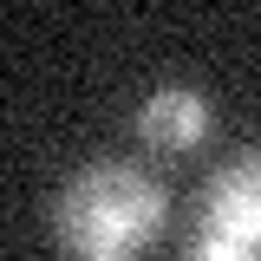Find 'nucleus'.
Wrapping results in <instances>:
<instances>
[{
    "instance_id": "obj_2",
    "label": "nucleus",
    "mask_w": 261,
    "mask_h": 261,
    "mask_svg": "<svg viewBox=\"0 0 261 261\" xmlns=\"http://www.w3.org/2000/svg\"><path fill=\"white\" fill-rule=\"evenodd\" d=\"M196 235L202 242H228V248H248L261 255V144L228 157L196 202Z\"/></svg>"
},
{
    "instance_id": "obj_4",
    "label": "nucleus",
    "mask_w": 261,
    "mask_h": 261,
    "mask_svg": "<svg viewBox=\"0 0 261 261\" xmlns=\"http://www.w3.org/2000/svg\"><path fill=\"white\" fill-rule=\"evenodd\" d=\"M183 261H255V255H248V248H228V242H202V235H196V248H190Z\"/></svg>"
},
{
    "instance_id": "obj_3",
    "label": "nucleus",
    "mask_w": 261,
    "mask_h": 261,
    "mask_svg": "<svg viewBox=\"0 0 261 261\" xmlns=\"http://www.w3.org/2000/svg\"><path fill=\"white\" fill-rule=\"evenodd\" d=\"M137 137L150 150H170V157L196 150L209 137V98L196 92V85H157V92L137 105Z\"/></svg>"
},
{
    "instance_id": "obj_1",
    "label": "nucleus",
    "mask_w": 261,
    "mask_h": 261,
    "mask_svg": "<svg viewBox=\"0 0 261 261\" xmlns=\"http://www.w3.org/2000/svg\"><path fill=\"white\" fill-rule=\"evenodd\" d=\"M170 222V196L137 163H85L53 202V242L65 261H137Z\"/></svg>"
}]
</instances>
